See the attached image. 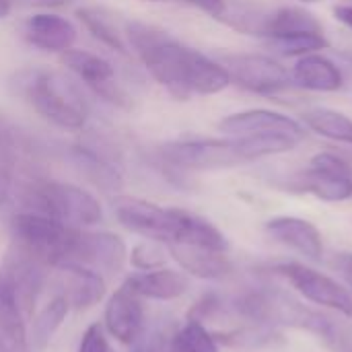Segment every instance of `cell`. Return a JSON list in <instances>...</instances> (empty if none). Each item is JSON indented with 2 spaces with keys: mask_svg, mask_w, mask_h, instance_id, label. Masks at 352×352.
<instances>
[{
  "mask_svg": "<svg viewBox=\"0 0 352 352\" xmlns=\"http://www.w3.org/2000/svg\"><path fill=\"white\" fill-rule=\"evenodd\" d=\"M124 33L148 74L177 99L217 95L231 85V76L221 62L184 45L159 27L128 21Z\"/></svg>",
  "mask_w": 352,
  "mask_h": 352,
  "instance_id": "1",
  "label": "cell"
},
{
  "mask_svg": "<svg viewBox=\"0 0 352 352\" xmlns=\"http://www.w3.org/2000/svg\"><path fill=\"white\" fill-rule=\"evenodd\" d=\"M14 91L47 122L64 130L85 128L91 105L82 89L58 70H23L12 82Z\"/></svg>",
  "mask_w": 352,
  "mask_h": 352,
  "instance_id": "2",
  "label": "cell"
},
{
  "mask_svg": "<svg viewBox=\"0 0 352 352\" xmlns=\"http://www.w3.org/2000/svg\"><path fill=\"white\" fill-rule=\"evenodd\" d=\"M23 204L27 210L78 229L97 225L103 219V208L91 192L58 179L29 182L23 188Z\"/></svg>",
  "mask_w": 352,
  "mask_h": 352,
  "instance_id": "3",
  "label": "cell"
},
{
  "mask_svg": "<svg viewBox=\"0 0 352 352\" xmlns=\"http://www.w3.org/2000/svg\"><path fill=\"white\" fill-rule=\"evenodd\" d=\"M76 229L33 210L19 212L10 221L12 245L47 268L66 264Z\"/></svg>",
  "mask_w": 352,
  "mask_h": 352,
  "instance_id": "4",
  "label": "cell"
},
{
  "mask_svg": "<svg viewBox=\"0 0 352 352\" xmlns=\"http://www.w3.org/2000/svg\"><path fill=\"white\" fill-rule=\"evenodd\" d=\"M157 157L163 165L177 171H217L252 163L239 136L173 140L159 146Z\"/></svg>",
  "mask_w": 352,
  "mask_h": 352,
  "instance_id": "5",
  "label": "cell"
},
{
  "mask_svg": "<svg viewBox=\"0 0 352 352\" xmlns=\"http://www.w3.org/2000/svg\"><path fill=\"white\" fill-rule=\"evenodd\" d=\"M111 206L120 225L142 235L144 239L175 243L182 235L186 217V210L182 208H163L136 196H116Z\"/></svg>",
  "mask_w": 352,
  "mask_h": 352,
  "instance_id": "6",
  "label": "cell"
},
{
  "mask_svg": "<svg viewBox=\"0 0 352 352\" xmlns=\"http://www.w3.org/2000/svg\"><path fill=\"white\" fill-rule=\"evenodd\" d=\"M272 272L285 278L299 295L307 301L334 309L344 318L352 320V295L346 287L334 280L328 274H322L305 264L299 262H280L272 268Z\"/></svg>",
  "mask_w": 352,
  "mask_h": 352,
  "instance_id": "7",
  "label": "cell"
},
{
  "mask_svg": "<svg viewBox=\"0 0 352 352\" xmlns=\"http://www.w3.org/2000/svg\"><path fill=\"white\" fill-rule=\"evenodd\" d=\"M221 64L227 68L231 82L256 95H276L293 85L291 72L264 54H225Z\"/></svg>",
  "mask_w": 352,
  "mask_h": 352,
  "instance_id": "8",
  "label": "cell"
},
{
  "mask_svg": "<svg viewBox=\"0 0 352 352\" xmlns=\"http://www.w3.org/2000/svg\"><path fill=\"white\" fill-rule=\"evenodd\" d=\"M293 186L324 202H346L352 198V167L334 153H318Z\"/></svg>",
  "mask_w": 352,
  "mask_h": 352,
  "instance_id": "9",
  "label": "cell"
},
{
  "mask_svg": "<svg viewBox=\"0 0 352 352\" xmlns=\"http://www.w3.org/2000/svg\"><path fill=\"white\" fill-rule=\"evenodd\" d=\"M128 262V250L120 235L107 231L76 229L66 264L87 266L101 276H116Z\"/></svg>",
  "mask_w": 352,
  "mask_h": 352,
  "instance_id": "10",
  "label": "cell"
},
{
  "mask_svg": "<svg viewBox=\"0 0 352 352\" xmlns=\"http://www.w3.org/2000/svg\"><path fill=\"white\" fill-rule=\"evenodd\" d=\"M62 64L76 78H80L89 89H93V93L99 95L103 101L118 105V107L130 105L128 93L118 82L116 70L105 58L91 54V52H85V50H72L70 47L62 54Z\"/></svg>",
  "mask_w": 352,
  "mask_h": 352,
  "instance_id": "11",
  "label": "cell"
},
{
  "mask_svg": "<svg viewBox=\"0 0 352 352\" xmlns=\"http://www.w3.org/2000/svg\"><path fill=\"white\" fill-rule=\"evenodd\" d=\"M45 268L47 266L37 262L29 254L16 250L14 245L10 248V252L4 258V264L0 266V270L8 278V283H10L12 291H14V297L19 301V307H21V311H23V316L27 320L33 318L37 297L43 291Z\"/></svg>",
  "mask_w": 352,
  "mask_h": 352,
  "instance_id": "12",
  "label": "cell"
},
{
  "mask_svg": "<svg viewBox=\"0 0 352 352\" xmlns=\"http://www.w3.org/2000/svg\"><path fill=\"white\" fill-rule=\"evenodd\" d=\"M219 130L225 136H254V134H291L305 138V126L285 113L270 109H248L231 113L219 122Z\"/></svg>",
  "mask_w": 352,
  "mask_h": 352,
  "instance_id": "13",
  "label": "cell"
},
{
  "mask_svg": "<svg viewBox=\"0 0 352 352\" xmlns=\"http://www.w3.org/2000/svg\"><path fill=\"white\" fill-rule=\"evenodd\" d=\"M103 326L122 344H132L142 332L144 326V307L142 299L122 285L107 301L103 314Z\"/></svg>",
  "mask_w": 352,
  "mask_h": 352,
  "instance_id": "14",
  "label": "cell"
},
{
  "mask_svg": "<svg viewBox=\"0 0 352 352\" xmlns=\"http://www.w3.org/2000/svg\"><path fill=\"white\" fill-rule=\"evenodd\" d=\"M58 287L60 297L74 311H87L95 307L105 297V278L80 264H62L58 266Z\"/></svg>",
  "mask_w": 352,
  "mask_h": 352,
  "instance_id": "15",
  "label": "cell"
},
{
  "mask_svg": "<svg viewBox=\"0 0 352 352\" xmlns=\"http://www.w3.org/2000/svg\"><path fill=\"white\" fill-rule=\"evenodd\" d=\"M266 233L276 241L283 243L307 260L320 262L324 256V239L320 229L299 217H274L266 223Z\"/></svg>",
  "mask_w": 352,
  "mask_h": 352,
  "instance_id": "16",
  "label": "cell"
},
{
  "mask_svg": "<svg viewBox=\"0 0 352 352\" xmlns=\"http://www.w3.org/2000/svg\"><path fill=\"white\" fill-rule=\"evenodd\" d=\"M169 256L182 266L184 272L202 280H221L233 272L227 252H217L188 243H167Z\"/></svg>",
  "mask_w": 352,
  "mask_h": 352,
  "instance_id": "17",
  "label": "cell"
},
{
  "mask_svg": "<svg viewBox=\"0 0 352 352\" xmlns=\"http://www.w3.org/2000/svg\"><path fill=\"white\" fill-rule=\"evenodd\" d=\"M23 37L45 52H66L76 41V29L74 25L58 14L39 12L29 16L23 23Z\"/></svg>",
  "mask_w": 352,
  "mask_h": 352,
  "instance_id": "18",
  "label": "cell"
},
{
  "mask_svg": "<svg viewBox=\"0 0 352 352\" xmlns=\"http://www.w3.org/2000/svg\"><path fill=\"white\" fill-rule=\"evenodd\" d=\"M291 78L293 85L316 93H336L344 85L342 70L320 52L297 58Z\"/></svg>",
  "mask_w": 352,
  "mask_h": 352,
  "instance_id": "19",
  "label": "cell"
},
{
  "mask_svg": "<svg viewBox=\"0 0 352 352\" xmlns=\"http://www.w3.org/2000/svg\"><path fill=\"white\" fill-rule=\"evenodd\" d=\"M124 285L140 299H153V301H173L186 295L190 289V280L184 272L165 266L157 270L132 274L126 278Z\"/></svg>",
  "mask_w": 352,
  "mask_h": 352,
  "instance_id": "20",
  "label": "cell"
},
{
  "mask_svg": "<svg viewBox=\"0 0 352 352\" xmlns=\"http://www.w3.org/2000/svg\"><path fill=\"white\" fill-rule=\"evenodd\" d=\"M270 16H272V10L262 4H254L245 0H225L223 10L217 14V21H221L223 25L239 33L264 37Z\"/></svg>",
  "mask_w": 352,
  "mask_h": 352,
  "instance_id": "21",
  "label": "cell"
},
{
  "mask_svg": "<svg viewBox=\"0 0 352 352\" xmlns=\"http://www.w3.org/2000/svg\"><path fill=\"white\" fill-rule=\"evenodd\" d=\"M23 148V138L14 122L0 111V206L10 196L14 173Z\"/></svg>",
  "mask_w": 352,
  "mask_h": 352,
  "instance_id": "22",
  "label": "cell"
},
{
  "mask_svg": "<svg viewBox=\"0 0 352 352\" xmlns=\"http://www.w3.org/2000/svg\"><path fill=\"white\" fill-rule=\"evenodd\" d=\"M320 31H324V27L309 10L301 6H283L272 10L264 37L268 41H276L299 33H320Z\"/></svg>",
  "mask_w": 352,
  "mask_h": 352,
  "instance_id": "23",
  "label": "cell"
},
{
  "mask_svg": "<svg viewBox=\"0 0 352 352\" xmlns=\"http://www.w3.org/2000/svg\"><path fill=\"white\" fill-rule=\"evenodd\" d=\"M303 126L309 128L311 132L352 146V120L336 109L330 107H309L301 113Z\"/></svg>",
  "mask_w": 352,
  "mask_h": 352,
  "instance_id": "24",
  "label": "cell"
},
{
  "mask_svg": "<svg viewBox=\"0 0 352 352\" xmlns=\"http://www.w3.org/2000/svg\"><path fill=\"white\" fill-rule=\"evenodd\" d=\"M76 16L85 25V29L103 45L120 54H128V43L124 39L126 33L120 31L111 12H107L105 8H97V6H82L76 10Z\"/></svg>",
  "mask_w": 352,
  "mask_h": 352,
  "instance_id": "25",
  "label": "cell"
},
{
  "mask_svg": "<svg viewBox=\"0 0 352 352\" xmlns=\"http://www.w3.org/2000/svg\"><path fill=\"white\" fill-rule=\"evenodd\" d=\"M68 311L70 307L64 301V297L56 295L43 309H39L31 318V340L35 349H45L50 344V340L54 338V334L66 320Z\"/></svg>",
  "mask_w": 352,
  "mask_h": 352,
  "instance_id": "26",
  "label": "cell"
},
{
  "mask_svg": "<svg viewBox=\"0 0 352 352\" xmlns=\"http://www.w3.org/2000/svg\"><path fill=\"white\" fill-rule=\"evenodd\" d=\"M272 50H276L283 56L289 58H301L307 54H316L322 50L330 47V41L326 37L324 31L320 33H299V35H291V37H283L276 41H268Z\"/></svg>",
  "mask_w": 352,
  "mask_h": 352,
  "instance_id": "27",
  "label": "cell"
},
{
  "mask_svg": "<svg viewBox=\"0 0 352 352\" xmlns=\"http://www.w3.org/2000/svg\"><path fill=\"white\" fill-rule=\"evenodd\" d=\"M25 322L19 311L0 314V352H31Z\"/></svg>",
  "mask_w": 352,
  "mask_h": 352,
  "instance_id": "28",
  "label": "cell"
},
{
  "mask_svg": "<svg viewBox=\"0 0 352 352\" xmlns=\"http://www.w3.org/2000/svg\"><path fill=\"white\" fill-rule=\"evenodd\" d=\"M177 338L184 352H219L217 336L210 334L202 322L188 320L184 328L177 330Z\"/></svg>",
  "mask_w": 352,
  "mask_h": 352,
  "instance_id": "29",
  "label": "cell"
},
{
  "mask_svg": "<svg viewBox=\"0 0 352 352\" xmlns=\"http://www.w3.org/2000/svg\"><path fill=\"white\" fill-rule=\"evenodd\" d=\"M165 250L159 245V241H142L136 243L132 248V252L128 254V262L132 264V268H136L138 272H148V270H157L165 266Z\"/></svg>",
  "mask_w": 352,
  "mask_h": 352,
  "instance_id": "30",
  "label": "cell"
},
{
  "mask_svg": "<svg viewBox=\"0 0 352 352\" xmlns=\"http://www.w3.org/2000/svg\"><path fill=\"white\" fill-rule=\"evenodd\" d=\"M78 352H111V346L103 332V326L93 324L85 330L80 344H78Z\"/></svg>",
  "mask_w": 352,
  "mask_h": 352,
  "instance_id": "31",
  "label": "cell"
},
{
  "mask_svg": "<svg viewBox=\"0 0 352 352\" xmlns=\"http://www.w3.org/2000/svg\"><path fill=\"white\" fill-rule=\"evenodd\" d=\"M221 309V301L217 295H204L200 301L194 303V307L188 314V320H196V322H204L206 318H212L217 311Z\"/></svg>",
  "mask_w": 352,
  "mask_h": 352,
  "instance_id": "32",
  "label": "cell"
},
{
  "mask_svg": "<svg viewBox=\"0 0 352 352\" xmlns=\"http://www.w3.org/2000/svg\"><path fill=\"white\" fill-rule=\"evenodd\" d=\"M148 352H184L182 351V344H179V338H177V330H163V332H159L153 338Z\"/></svg>",
  "mask_w": 352,
  "mask_h": 352,
  "instance_id": "33",
  "label": "cell"
},
{
  "mask_svg": "<svg viewBox=\"0 0 352 352\" xmlns=\"http://www.w3.org/2000/svg\"><path fill=\"white\" fill-rule=\"evenodd\" d=\"M332 268L338 272V276L344 280L346 289L352 295V254L349 252H340L332 258Z\"/></svg>",
  "mask_w": 352,
  "mask_h": 352,
  "instance_id": "34",
  "label": "cell"
},
{
  "mask_svg": "<svg viewBox=\"0 0 352 352\" xmlns=\"http://www.w3.org/2000/svg\"><path fill=\"white\" fill-rule=\"evenodd\" d=\"M182 2L192 4V6H196V8L208 12L212 19H217V14L223 10V4H225V0H182Z\"/></svg>",
  "mask_w": 352,
  "mask_h": 352,
  "instance_id": "35",
  "label": "cell"
},
{
  "mask_svg": "<svg viewBox=\"0 0 352 352\" xmlns=\"http://www.w3.org/2000/svg\"><path fill=\"white\" fill-rule=\"evenodd\" d=\"M334 16L342 25H346V27L352 29V4H338V6H334Z\"/></svg>",
  "mask_w": 352,
  "mask_h": 352,
  "instance_id": "36",
  "label": "cell"
},
{
  "mask_svg": "<svg viewBox=\"0 0 352 352\" xmlns=\"http://www.w3.org/2000/svg\"><path fill=\"white\" fill-rule=\"evenodd\" d=\"M27 4H35V6H66V4H72L76 0H23Z\"/></svg>",
  "mask_w": 352,
  "mask_h": 352,
  "instance_id": "37",
  "label": "cell"
},
{
  "mask_svg": "<svg viewBox=\"0 0 352 352\" xmlns=\"http://www.w3.org/2000/svg\"><path fill=\"white\" fill-rule=\"evenodd\" d=\"M12 2H14V0H0V19H4V16L10 12Z\"/></svg>",
  "mask_w": 352,
  "mask_h": 352,
  "instance_id": "38",
  "label": "cell"
},
{
  "mask_svg": "<svg viewBox=\"0 0 352 352\" xmlns=\"http://www.w3.org/2000/svg\"><path fill=\"white\" fill-rule=\"evenodd\" d=\"M301 2H318V0H301Z\"/></svg>",
  "mask_w": 352,
  "mask_h": 352,
  "instance_id": "39",
  "label": "cell"
}]
</instances>
